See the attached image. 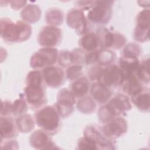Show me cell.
I'll list each match as a JSON object with an SVG mask.
<instances>
[{
	"instance_id": "83f0119b",
	"label": "cell",
	"mask_w": 150,
	"mask_h": 150,
	"mask_svg": "<svg viewBox=\"0 0 150 150\" xmlns=\"http://www.w3.org/2000/svg\"><path fill=\"white\" fill-rule=\"evenodd\" d=\"M135 76L142 82L148 84L149 82V59H145L139 63Z\"/></svg>"
},
{
	"instance_id": "7c38bea8",
	"label": "cell",
	"mask_w": 150,
	"mask_h": 150,
	"mask_svg": "<svg viewBox=\"0 0 150 150\" xmlns=\"http://www.w3.org/2000/svg\"><path fill=\"white\" fill-rule=\"evenodd\" d=\"M137 26L134 30V39L144 42L149 40V10L144 9L139 12L137 16Z\"/></svg>"
},
{
	"instance_id": "7402d4cb",
	"label": "cell",
	"mask_w": 150,
	"mask_h": 150,
	"mask_svg": "<svg viewBox=\"0 0 150 150\" xmlns=\"http://www.w3.org/2000/svg\"><path fill=\"white\" fill-rule=\"evenodd\" d=\"M89 88V80L86 77H80L71 84L70 91L76 97L81 98L86 95Z\"/></svg>"
},
{
	"instance_id": "d590c367",
	"label": "cell",
	"mask_w": 150,
	"mask_h": 150,
	"mask_svg": "<svg viewBox=\"0 0 150 150\" xmlns=\"http://www.w3.org/2000/svg\"><path fill=\"white\" fill-rule=\"evenodd\" d=\"M11 4V7L14 9H20L21 8L24 6L25 5V4L27 2L26 1H11L10 2Z\"/></svg>"
},
{
	"instance_id": "1f68e13d",
	"label": "cell",
	"mask_w": 150,
	"mask_h": 150,
	"mask_svg": "<svg viewBox=\"0 0 150 150\" xmlns=\"http://www.w3.org/2000/svg\"><path fill=\"white\" fill-rule=\"evenodd\" d=\"M141 52L140 46L136 43H131L128 44L123 49L122 56L138 58Z\"/></svg>"
},
{
	"instance_id": "e575fe53",
	"label": "cell",
	"mask_w": 150,
	"mask_h": 150,
	"mask_svg": "<svg viewBox=\"0 0 150 150\" xmlns=\"http://www.w3.org/2000/svg\"><path fill=\"white\" fill-rule=\"evenodd\" d=\"M11 114H12V104L8 101H2L1 116L9 117Z\"/></svg>"
},
{
	"instance_id": "8992f818",
	"label": "cell",
	"mask_w": 150,
	"mask_h": 150,
	"mask_svg": "<svg viewBox=\"0 0 150 150\" xmlns=\"http://www.w3.org/2000/svg\"><path fill=\"white\" fill-rule=\"evenodd\" d=\"M58 54L56 48L43 47L32 56L30 65L35 70L53 66L57 60Z\"/></svg>"
},
{
	"instance_id": "3957f363",
	"label": "cell",
	"mask_w": 150,
	"mask_h": 150,
	"mask_svg": "<svg viewBox=\"0 0 150 150\" xmlns=\"http://www.w3.org/2000/svg\"><path fill=\"white\" fill-rule=\"evenodd\" d=\"M131 108L132 105L128 97L124 94H118L100 108L98 117L101 122L105 123L115 117L125 114Z\"/></svg>"
},
{
	"instance_id": "4fadbf2b",
	"label": "cell",
	"mask_w": 150,
	"mask_h": 150,
	"mask_svg": "<svg viewBox=\"0 0 150 150\" xmlns=\"http://www.w3.org/2000/svg\"><path fill=\"white\" fill-rule=\"evenodd\" d=\"M84 135L91 138L96 142L100 149H115L114 140L107 138L104 135L101 127L96 125H89L84 131Z\"/></svg>"
},
{
	"instance_id": "836d02e7",
	"label": "cell",
	"mask_w": 150,
	"mask_h": 150,
	"mask_svg": "<svg viewBox=\"0 0 150 150\" xmlns=\"http://www.w3.org/2000/svg\"><path fill=\"white\" fill-rule=\"evenodd\" d=\"M83 73V67L80 64L71 65L67 69L66 75L70 80H75L79 78Z\"/></svg>"
},
{
	"instance_id": "ffe728a7",
	"label": "cell",
	"mask_w": 150,
	"mask_h": 150,
	"mask_svg": "<svg viewBox=\"0 0 150 150\" xmlns=\"http://www.w3.org/2000/svg\"><path fill=\"white\" fill-rule=\"evenodd\" d=\"M139 64V62L138 58L122 56L119 60L118 66L123 73L125 79L127 77L130 75H135V73Z\"/></svg>"
},
{
	"instance_id": "7a4b0ae2",
	"label": "cell",
	"mask_w": 150,
	"mask_h": 150,
	"mask_svg": "<svg viewBox=\"0 0 150 150\" xmlns=\"http://www.w3.org/2000/svg\"><path fill=\"white\" fill-rule=\"evenodd\" d=\"M31 33V26L25 21L14 22L7 18L1 19V36L6 42H24L29 38Z\"/></svg>"
},
{
	"instance_id": "4316f807",
	"label": "cell",
	"mask_w": 150,
	"mask_h": 150,
	"mask_svg": "<svg viewBox=\"0 0 150 150\" xmlns=\"http://www.w3.org/2000/svg\"><path fill=\"white\" fill-rule=\"evenodd\" d=\"M96 103L93 98L84 96L79 100L77 104L78 110L83 113L89 114L93 112L96 109Z\"/></svg>"
},
{
	"instance_id": "2e32d148",
	"label": "cell",
	"mask_w": 150,
	"mask_h": 150,
	"mask_svg": "<svg viewBox=\"0 0 150 150\" xmlns=\"http://www.w3.org/2000/svg\"><path fill=\"white\" fill-rule=\"evenodd\" d=\"M31 146L36 149H54L59 148L53 142L49 134L42 129L33 132L30 137Z\"/></svg>"
},
{
	"instance_id": "f546056e",
	"label": "cell",
	"mask_w": 150,
	"mask_h": 150,
	"mask_svg": "<svg viewBox=\"0 0 150 150\" xmlns=\"http://www.w3.org/2000/svg\"><path fill=\"white\" fill-rule=\"evenodd\" d=\"M26 99L24 97H21L12 103V115L15 116L24 114L28 110Z\"/></svg>"
},
{
	"instance_id": "603a6c76",
	"label": "cell",
	"mask_w": 150,
	"mask_h": 150,
	"mask_svg": "<svg viewBox=\"0 0 150 150\" xmlns=\"http://www.w3.org/2000/svg\"><path fill=\"white\" fill-rule=\"evenodd\" d=\"M40 15V8L34 4L26 5L21 12V18L26 23H35L39 20Z\"/></svg>"
},
{
	"instance_id": "cb8c5ba5",
	"label": "cell",
	"mask_w": 150,
	"mask_h": 150,
	"mask_svg": "<svg viewBox=\"0 0 150 150\" xmlns=\"http://www.w3.org/2000/svg\"><path fill=\"white\" fill-rule=\"evenodd\" d=\"M132 101L135 106L142 111H148L149 110V93L144 90L138 94L131 97Z\"/></svg>"
},
{
	"instance_id": "6da1fadb",
	"label": "cell",
	"mask_w": 150,
	"mask_h": 150,
	"mask_svg": "<svg viewBox=\"0 0 150 150\" xmlns=\"http://www.w3.org/2000/svg\"><path fill=\"white\" fill-rule=\"evenodd\" d=\"M26 84L23 95L26 102L32 108L39 109L47 101L42 73L38 70L30 71L27 75Z\"/></svg>"
},
{
	"instance_id": "9c48e42d",
	"label": "cell",
	"mask_w": 150,
	"mask_h": 150,
	"mask_svg": "<svg viewBox=\"0 0 150 150\" xmlns=\"http://www.w3.org/2000/svg\"><path fill=\"white\" fill-rule=\"evenodd\" d=\"M76 98L71 91L67 88H63L59 91L54 106L60 117H67L73 112Z\"/></svg>"
},
{
	"instance_id": "d6986e66",
	"label": "cell",
	"mask_w": 150,
	"mask_h": 150,
	"mask_svg": "<svg viewBox=\"0 0 150 150\" xmlns=\"http://www.w3.org/2000/svg\"><path fill=\"white\" fill-rule=\"evenodd\" d=\"M121 86L123 91L131 97L138 94L144 90L141 81L135 74L127 77L123 81Z\"/></svg>"
},
{
	"instance_id": "e0dca14e",
	"label": "cell",
	"mask_w": 150,
	"mask_h": 150,
	"mask_svg": "<svg viewBox=\"0 0 150 150\" xmlns=\"http://www.w3.org/2000/svg\"><path fill=\"white\" fill-rule=\"evenodd\" d=\"M0 129L1 140L16 137L18 131L16 122L13 119L9 117L2 116L0 120Z\"/></svg>"
},
{
	"instance_id": "ac0fdd59",
	"label": "cell",
	"mask_w": 150,
	"mask_h": 150,
	"mask_svg": "<svg viewBox=\"0 0 150 150\" xmlns=\"http://www.w3.org/2000/svg\"><path fill=\"white\" fill-rule=\"evenodd\" d=\"M90 93L93 100L99 104L106 103L111 96V91L109 88L98 81H95L92 84Z\"/></svg>"
},
{
	"instance_id": "52a82bcc",
	"label": "cell",
	"mask_w": 150,
	"mask_h": 150,
	"mask_svg": "<svg viewBox=\"0 0 150 150\" xmlns=\"http://www.w3.org/2000/svg\"><path fill=\"white\" fill-rule=\"evenodd\" d=\"M124 79V75L119 66L110 64L101 68L97 81L110 88L121 86Z\"/></svg>"
},
{
	"instance_id": "d4e9b609",
	"label": "cell",
	"mask_w": 150,
	"mask_h": 150,
	"mask_svg": "<svg viewBox=\"0 0 150 150\" xmlns=\"http://www.w3.org/2000/svg\"><path fill=\"white\" fill-rule=\"evenodd\" d=\"M18 131L27 133L32 131L35 127V121L29 114H24L19 115L16 121Z\"/></svg>"
},
{
	"instance_id": "30bf717a",
	"label": "cell",
	"mask_w": 150,
	"mask_h": 150,
	"mask_svg": "<svg viewBox=\"0 0 150 150\" xmlns=\"http://www.w3.org/2000/svg\"><path fill=\"white\" fill-rule=\"evenodd\" d=\"M60 29L54 26H46L42 28L38 35V42L43 47H53L59 45L62 40Z\"/></svg>"
},
{
	"instance_id": "5bb4252c",
	"label": "cell",
	"mask_w": 150,
	"mask_h": 150,
	"mask_svg": "<svg viewBox=\"0 0 150 150\" xmlns=\"http://www.w3.org/2000/svg\"><path fill=\"white\" fill-rule=\"evenodd\" d=\"M66 22L68 26L79 35L86 33L87 22L83 11L79 8L70 9L67 14Z\"/></svg>"
},
{
	"instance_id": "9a60e30c",
	"label": "cell",
	"mask_w": 150,
	"mask_h": 150,
	"mask_svg": "<svg viewBox=\"0 0 150 150\" xmlns=\"http://www.w3.org/2000/svg\"><path fill=\"white\" fill-rule=\"evenodd\" d=\"M42 73L45 83L49 87H58L64 82L65 74L59 67L48 66L45 68Z\"/></svg>"
},
{
	"instance_id": "d6a6232c",
	"label": "cell",
	"mask_w": 150,
	"mask_h": 150,
	"mask_svg": "<svg viewBox=\"0 0 150 150\" xmlns=\"http://www.w3.org/2000/svg\"><path fill=\"white\" fill-rule=\"evenodd\" d=\"M57 61L59 65L63 67L70 66L74 63L73 54L71 52L67 50H62L58 54Z\"/></svg>"
},
{
	"instance_id": "5b68a950",
	"label": "cell",
	"mask_w": 150,
	"mask_h": 150,
	"mask_svg": "<svg viewBox=\"0 0 150 150\" xmlns=\"http://www.w3.org/2000/svg\"><path fill=\"white\" fill-rule=\"evenodd\" d=\"M112 4L111 1H94L88 9L87 18L94 23L106 24L111 18Z\"/></svg>"
},
{
	"instance_id": "ba28073f",
	"label": "cell",
	"mask_w": 150,
	"mask_h": 150,
	"mask_svg": "<svg viewBox=\"0 0 150 150\" xmlns=\"http://www.w3.org/2000/svg\"><path fill=\"white\" fill-rule=\"evenodd\" d=\"M96 35L99 45L103 49H118L124 46L127 41L125 36L120 33L112 32L107 28H101L98 29Z\"/></svg>"
},
{
	"instance_id": "8fae6325",
	"label": "cell",
	"mask_w": 150,
	"mask_h": 150,
	"mask_svg": "<svg viewBox=\"0 0 150 150\" xmlns=\"http://www.w3.org/2000/svg\"><path fill=\"white\" fill-rule=\"evenodd\" d=\"M104 124L101 127V131L105 136L111 139L114 140L124 135L127 131V122L121 117H115Z\"/></svg>"
},
{
	"instance_id": "f1b7e54d",
	"label": "cell",
	"mask_w": 150,
	"mask_h": 150,
	"mask_svg": "<svg viewBox=\"0 0 150 150\" xmlns=\"http://www.w3.org/2000/svg\"><path fill=\"white\" fill-rule=\"evenodd\" d=\"M115 54L108 49L98 50L97 63L104 67L111 64L115 59Z\"/></svg>"
},
{
	"instance_id": "44dd1931",
	"label": "cell",
	"mask_w": 150,
	"mask_h": 150,
	"mask_svg": "<svg viewBox=\"0 0 150 150\" xmlns=\"http://www.w3.org/2000/svg\"><path fill=\"white\" fill-rule=\"evenodd\" d=\"M79 46L83 51L91 52L96 50L99 46L97 35L94 32H86L79 40Z\"/></svg>"
},
{
	"instance_id": "4dcf8cb0",
	"label": "cell",
	"mask_w": 150,
	"mask_h": 150,
	"mask_svg": "<svg viewBox=\"0 0 150 150\" xmlns=\"http://www.w3.org/2000/svg\"><path fill=\"white\" fill-rule=\"evenodd\" d=\"M77 148L79 149H97L98 146L96 142L91 138L84 135L80 138L77 143Z\"/></svg>"
},
{
	"instance_id": "277c9868",
	"label": "cell",
	"mask_w": 150,
	"mask_h": 150,
	"mask_svg": "<svg viewBox=\"0 0 150 150\" xmlns=\"http://www.w3.org/2000/svg\"><path fill=\"white\" fill-rule=\"evenodd\" d=\"M38 126L49 135L56 134L60 127V115L55 106L48 105L40 108L35 114Z\"/></svg>"
},
{
	"instance_id": "484cf974",
	"label": "cell",
	"mask_w": 150,
	"mask_h": 150,
	"mask_svg": "<svg viewBox=\"0 0 150 150\" xmlns=\"http://www.w3.org/2000/svg\"><path fill=\"white\" fill-rule=\"evenodd\" d=\"M46 22L50 26H57L62 23L63 13L62 11L57 8H52L46 11Z\"/></svg>"
}]
</instances>
